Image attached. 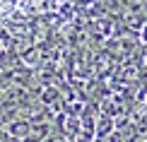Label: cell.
<instances>
[{
  "label": "cell",
  "mask_w": 147,
  "mask_h": 142,
  "mask_svg": "<svg viewBox=\"0 0 147 142\" xmlns=\"http://www.w3.org/2000/svg\"><path fill=\"white\" fill-rule=\"evenodd\" d=\"M111 133H113V120H111V116H101L99 125H96V137H104V140H106Z\"/></svg>",
  "instance_id": "obj_1"
}]
</instances>
